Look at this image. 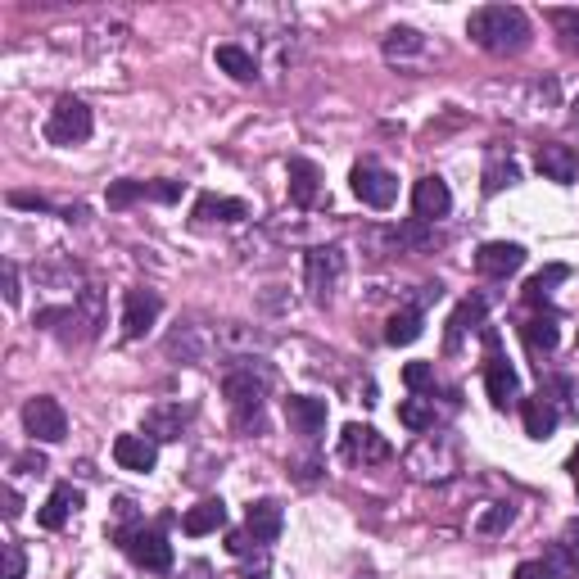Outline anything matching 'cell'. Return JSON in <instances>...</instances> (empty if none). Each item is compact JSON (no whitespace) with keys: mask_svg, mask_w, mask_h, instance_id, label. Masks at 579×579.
I'll return each instance as SVG.
<instances>
[{"mask_svg":"<svg viewBox=\"0 0 579 579\" xmlns=\"http://www.w3.org/2000/svg\"><path fill=\"white\" fill-rule=\"evenodd\" d=\"M548 19L557 23L561 46H566V50H579V10H552Z\"/></svg>","mask_w":579,"mask_h":579,"instance_id":"37","label":"cell"},{"mask_svg":"<svg viewBox=\"0 0 579 579\" xmlns=\"http://www.w3.org/2000/svg\"><path fill=\"white\" fill-rule=\"evenodd\" d=\"M399 421L412 430V435H426V430H435V403L417 394V399L399 403Z\"/></svg>","mask_w":579,"mask_h":579,"instance_id":"29","label":"cell"},{"mask_svg":"<svg viewBox=\"0 0 579 579\" xmlns=\"http://www.w3.org/2000/svg\"><path fill=\"white\" fill-rule=\"evenodd\" d=\"M326 399H308V394H290L285 399V421H290V430L304 439H317L326 430Z\"/></svg>","mask_w":579,"mask_h":579,"instance_id":"13","label":"cell"},{"mask_svg":"<svg viewBox=\"0 0 579 579\" xmlns=\"http://www.w3.org/2000/svg\"><path fill=\"white\" fill-rule=\"evenodd\" d=\"M159 313H163V304H159L154 290H127V299H123V335H127V340H141V335L159 322Z\"/></svg>","mask_w":579,"mask_h":579,"instance_id":"11","label":"cell"},{"mask_svg":"<svg viewBox=\"0 0 579 579\" xmlns=\"http://www.w3.org/2000/svg\"><path fill=\"white\" fill-rule=\"evenodd\" d=\"M195 218L200 222H245L249 204L227 200V195H200V200H195Z\"/></svg>","mask_w":579,"mask_h":579,"instance_id":"22","label":"cell"},{"mask_svg":"<svg viewBox=\"0 0 579 579\" xmlns=\"http://www.w3.org/2000/svg\"><path fill=\"white\" fill-rule=\"evenodd\" d=\"M570 471H575V485H579V453L570 457Z\"/></svg>","mask_w":579,"mask_h":579,"instance_id":"48","label":"cell"},{"mask_svg":"<svg viewBox=\"0 0 579 579\" xmlns=\"http://www.w3.org/2000/svg\"><path fill=\"white\" fill-rule=\"evenodd\" d=\"M28 575V557H23L19 543H5V579H23Z\"/></svg>","mask_w":579,"mask_h":579,"instance_id":"40","label":"cell"},{"mask_svg":"<svg viewBox=\"0 0 579 579\" xmlns=\"http://www.w3.org/2000/svg\"><path fill=\"white\" fill-rule=\"evenodd\" d=\"M190 412L181 408V403H154L150 412H145V435L154 439V444H172V439H181V430H186Z\"/></svg>","mask_w":579,"mask_h":579,"instance_id":"16","label":"cell"},{"mask_svg":"<svg viewBox=\"0 0 579 579\" xmlns=\"http://www.w3.org/2000/svg\"><path fill=\"white\" fill-rule=\"evenodd\" d=\"M358 579H376V575H358Z\"/></svg>","mask_w":579,"mask_h":579,"instance_id":"49","label":"cell"},{"mask_svg":"<svg viewBox=\"0 0 579 579\" xmlns=\"http://www.w3.org/2000/svg\"><path fill=\"white\" fill-rule=\"evenodd\" d=\"M466 37L489 55H521L530 46V19L516 5H485L466 19Z\"/></svg>","mask_w":579,"mask_h":579,"instance_id":"1","label":"cell"},{"mask_svg":"<svg viewBox=\"0 0 579 579\" xmlns=\"http://www.w3.org/2000/svg\"><path fill=\"white\" fill-rule=\"evenodd\" d=\"M168 353H181V362H200L204 358V344L195 335V326H181V331L168 335Z\"/></svg>","mask_w":579,"mask_h":579,"instance_id":"33","label":"cell"},{"mask_svg":"<svg viewBox=\"0 0 579 579\" xmlns=\"http://www.w3.org/2000/svg\"><path fill=\"white\" fill-rule=\"evenodd\" d=\"M521 340L530 344V353H552V349H557V340H561V331H557L552 317H530V322L521 326Z\"/></svg>","mask_w":579,"mask_h":579,"instance_id":"27","label":"cell"},{"mask_svg":"<svg viewBox=\"0 0 579 579\" xmlns=\"http://www.w3.org/2000/svg\"><path fill=\"white\" fill-rule=\"evenodd\" d=\"M213 59H218V68H222V73H231L236 82H254V73H258L254 55H249L245 46H236V41L218 46V50H213Z\"/></svg>","mask_w":579,"mask_h":579,"instance_id":"23","label":"cell"},{"mask_svg":"<svg viewBox=\"0 0 579 579\" xmlns=\"http://www.w3.org/2000/svg\"><path fill=\"white\" fill-rule=\"evenodd\" d=\"M14 466H19V471H28V475H41V471H46V457H41V453H23Z\"/></svg>","mask_w":579,"mask_h":579,"instance_id":"45","label":"cell"},{"mask_svg":"<svg viewBox=\"0 0 579 579\" xmlns=\"http://www.w3.org/2000/svg\"><path fill=\"white\" fill-rule=\"evenodd\" d=\"M340 457L349 466H376V462H390L394 448H390V439L380 435V430L349 421V426H344V435H340Z\"/></svg>","mask_w":579,"mask_h":579,"instance_id":"7","label":"cell"},{"mask_svg":"<svg viewBox=\"0 0 579 579\" xmlns=\"http://www.w3.org/2000/svg\"><path fill=\"white\" fill-rule=\"evenodd\" d=\"M249 548H258L254 539H249L245 530H236V534H227V552L231 557H249Z\"/></svg>","mask_w":579,"mask_h":579,"instance_id":"43","label":"cell"},{"mask_svg":"<svg viewBox=\"0 0 579 579\" xmlns=\"http://www.w3.org/2000/svg\"><path fill=\"white\" fill-rule=\"evenodd\" d=\"M561 281H570V267L566 263L543 267V272H534L530 281H525V299H530V304H543V299L552 295V285H561Z\"/></svg>","mask_w":579,"mask_h":579,"instance_id":"28","label":"cell"},{"mask_svg":"<svg viewBox=\"0 0 579 579\" xmlns=\"http://www.w3.org/2000/svg\"><path fill=\"white\" fill-rule=\"evenodd\" d=\"M485 390H489V403H494L498 412H507L516 403V394H521V380H516V371L507 367V358L498 353V340L494 331H489V367H485Z\"/></svg>","mask_w":579,"mask_h":579,"instance_id":"9","label":"cell"},{"mask_svg":"<svg viewBox=\"0 0 579 579\" xmlns=\"http://www.w3.org/2000/svg\"><path fill=\"white\" fill-rule=\"evenodd\" d=\"M552 566H557V575L561 570H570V575H579V516L575 521H566L561 525V539H557V548H552Z\"/></svg>","mask_w":579,"mask_h":579,"instance_id":"26","label":"cell"},{"mask_svg":"<svg viewBox=\"0 0 579 579\" xmlns=\"http://www.w3.org/2000/svg\"><path fill=\"white\" fill-rule=\"evenodd\" d=\"M552 394H561V403H566V412L579 421V385L570 376H552L548 385H543V399H552Z\"/></svg>","mask_w":579,"mask_h":579,"instance_id":"35","label":"cell"},{"mask_svg":"<svg viewBox=\"0 0 579 579\" xmlns=\"http://www.w3.org/2000/svg\"><path fill=\"white\" fill-rule=\"evenodd\" d=\"M521 181V168H516L512 159H503V154H489V168H485V190L489 195H498L503 186H516Z\"/></svg>","mask_w":579,"mask_h":579,"instance_id":"31","label":"cell"},{"mask_svg":"<svg viewBox=\"0 0 579 579\" xmlns=\"http://www.w3.org/2000/svg\"><path fill=\"white\" fill-rule=\"evenodd\" d=\"M521 421H525V435H530V439H552V435H557L561 412H557V403H552V399L534 394V399L521 403Z\"/></svg>","mask_w":579,"mask_h":579,"instance_id":"19","label":"cell"},{"mask_svg":"<svg viewBox=\"0 0 579 579\" xmlns=\"http://www.w3.org/2000/svg\"><path fill=\"white\" fill-rule=\"evenodd\" d=\"M421 50H426V37L417 28H390V37H385V55L390 59H408L421 55Z\"/></svg>","mask_w":579,"mask_h":579,"instance_id":"30","label":"cell"},{"mask_svg":"<svg viewBox=\"0 0 579 579\" xmlns=\"http://www.w3.org/2000/svg\"><path fill=\"white\" fill-rule=\"evenodd\" d=\"M114 462L132 475H150L159 466V444L150 435H118L114 439Z\"/></svg>","mask_w":579,"mask_h":579,"instance_id":"12","label":"cell"},{"mask_svg":"<svg viewBox=\"0 0 579 579\" xmlns=\"http://www.w3.org/2000/svg\"><path fill=\"white\" fill-rule=\"evenodd\" d=\"M353 195H358L367 209H390L394 200H399V177H394L390 168H380V163L362 159L353 163Z\"/></svg>","mask_w":579,"mask_h":579,"instance_id":"5","label":"cell"},{"mask_svg":"<svg viewBox=\"0 0 579 579\" xmlns=\"http://www.w3.org/2000/svg\"><path fill=\"white\" fill-rule=\"evenodd\" d=\"M227 525V503L222 498H204V503H195L186 512V521H181V530L190 534V539H200V534H213Z\"/></svg>","mask_w":579,"mask_h":579,"instance_id":"20","label":"cell"},{"mask_svg":"<svg viewBox=\"0 0 579 579\" xmlns=\"http://www.w3.org/2000/svg\"><path fill=\"white\" fill-rule=\"evenodd\" d=\"M118 543H123V552L141 570H172V543H168L163 530H145V525H136V530H118Z\"/></svg>","mask_w":579,"mask_h":579,"instance_id":"6","label":"cell"},{"mask_svg":"<svg viewBox=\"0 0 579 579\" xmlns=\"http://www.w3.org/2000/svg\"><path fill=\"white\" fill-rule=\"evenodd\" d=\"M430 222H421V218H412V222H403V227H394V245L399 249H421L430 240Z\"/></svg>","mask_w":579,"mask_h":579,"instance_id":"38","label":"cell"},{"mask_svg":"<svg viewBox=\"0 0 579 579\" xmlns=\"http://www.w3.org/2000/svg\"><path fill=\"white\" fill-rule=\"evenodd\" d=\"M281 525H285L281 503H272V498H258V503H249V512H245V534L258 543V548H267V543L281 539Z\"/></svg>","mask_w":579,"mask_h":579,"instance_id":"15","label":"cell"},{"mask_svg":"<svg viewBox=\"0 0 579 579\" xmlns=\"http://www.w3.org/2000/svg\"><path fill=\"white\" fill-rule=\"evenodd\" d=\"M539 172L548 181H557V186H575V177H579V154L570 150V145H557V141H548V145H539Z\"/></svg>","mask_w":579,"mask_h":579,"instance_id":"17","label":"cell"},{"mask_svg":"<svg viewBox=\"0 0 579 579\" xmlns=\"http://www.w3.org/2000/svg\"><path fill=\"white\" fill-rule=\"evenodd\" d=\"M421 331H426V322H421V308H403V313H394L390 322H385V344H412L421 340Z\"/></svg>","mask_w":579,"mask_h":579,"instance_id":"25","label":"cell"},{"mask_svg":"<svg viewBox=\"0 0 579 579\" xmlns=\"http://www.w3.org/2000/svg\"><path fill=\"white\" fill-rule=\"evenodd\" d=\"M240 579H272V561H267V548L258 552V561H254V566H245V570H240Z\"/></svg>","mask_w":579,"mask_h":579,"instance_id":"44","label":"cell"},{"mask_svg":"<svg viewBox=\"0 0 579 579\" xmlns=\"http://www.w3.org/2000/svg\"><path fill=\"white\" fill-rule=\"evenodd\" d=\"M403 385H408L412 394H426L430 385H435V362H408V367H403Z\"/></svg>","mask_w":579,"mask_h":579,"instance_id":"36","label":"cell"},{"mask_svg":"<svg viewBox=\"0 0 579 579\" xmlns=\"http://www.w3.org/2000/svg\"><path fill=\"white\" fill-rule=\"evenodd\" d=\"M512 521H516L512 503H489L485 512H480V521H475V530H480V534H503Z\"/></svg>","mask_w":579,"mask_h":579,"instance_id":"34","label":"cell"},{"mask_svg":"<svg viewBox=\"0 0 579 579\" xmlns=\"http://www.w3.org/2000/svg\"><path fill=\"white\" fill-rule=\"evenodd\" d=\"M512 579H561L557 575V566H552V561H521V566L512 570Z\"/></svg>","mask_w":579,"mask_h":579,"instance_id":"39","label":"cell"},{"mask_svg":"<svg viewBox=\"0 0 579 579\" xmlns=\"http://www.w3.org/2000/svg\"><path fill=\"white\" fill-rule=\"evenodd\" d=\"M525 267V249L516 245V240H489V245H480V254H475V272L489 276V281H507L512 272H521Z\"/></svg>","mask_w":579,"mask_h":579,"instance_id":"10","label":"cell"},{"mask_svg":"<svg viewBox=\"0 0 579 579\" xmlns=\"http://www.w3.org/2000/svg\"><path fill=\"white\" fill-rule=\"evenodd\" d=\"M412 209H417L421 222L448 218V209H453V190H448V181L444 177H421L417 186H412Z\"/></svg>","mask_w":579,"mask_h":579,"instance_id":"14","label":"cell"},{"mask_svg":"<svg viewBox=\"0 0 579 579\" xmlns=\"http://www.w3.org/2000/svg\"><path fill=\"white\" fill-rule=\"evenodd\" d=\"M267 390H272V367H263V362H245V367H231L222 376V394H227L231 412L245 430H263Z\"/></svg>","mask_w":579,"mask_h":579,"instance_id":"2","label":"cell"},{"mask_svg":"<svg viewBox=\"0 0 579 579\" xmlns=\"http://www.w3.org/2000/svg\"><path fill=\"white\" fill-rule=\"evenodd\" d=\"M290 204H299V209H313L317 195H322V172H317V163L308 159H290Z\"/></svg>","mask_w":579,"mask_h":579,"instance_id":"18","label":"cell"},{"mask_svg":"<svg viewBox=\"0 0 579 579\" xmlns=\"http://www.w3.org/2000/svg\"><path fill=\"white\" fill-rule=\"evenodd\" d=\"M181 190H186V181H150V200L172 204V200H181Z\"/></svg>","mask_w":579,"mask_h":579,"instance_id":"41","label":"cell"},{"mask_svg":"<svg viewBox=\"0 0 579 579\" xmlns=\"http://www.w3.org/2000/svg\"><path fill=\"white\" fill-rule=\"evenodd\" d=\"M0 498H5V516H10V521H14V516H19V512H23V498H19V494H14V489H10V485L0 489Z\"/></svg>","mask_w":579,"mask_h":579,"instance_id":"47","label":"cell"},{"mask_svg":"<svg viewBox=\"0 0 579 579\" xmlns=\"http://www.w3.org/2000/svg\"><path fill=\"white\" fill-rule=\"evenodd\" d=\"M82 507V489H73V485H59L55 494L46 498V507H41V525L46 530H64L68 525V516Z\"/></svg>","mask_w":579,"mask_h":579,"instance_id":"21","label":"cell"},{"mask_svg":"<svg viewBox=\"0 0 579 579\" xmlns=\"http://www.w3.org/2000/svg\"><path fill=\"white\" fill-rule=\"evenodd\" d=\"M304 272H308V290H313V304H331L335 290L344 281V249L326 245V249H308L304 258Z\"/></svg>","mask_w":579,"mask_h":579,"instance_id":"4","label":"cell"},{"mask_svg":"<svg viewBox=\"0 0 579 579\" xmlns=\"http://www.w3.org/2000/svg\"><path fill=\"white\" fill-rule=\"evenodd\" d=\"M91 136V109L77 95H59L46 118V141L50 145H82Z\"/></svg>","mask_w":579,"mask_h":579,"instance_id":"3","label":"cell"},{"mask_svg":"<svg viewBox=\"0 0 579 579\" xmlns=\"http://www.w3.org/2000/svg\"><path fill=\"white\" fill-rule=\"evenodd\" d=\"M480 322H485V299H480V295L462 299V304H457V313H453V322H448V349H457V344H462V335L475 331Z\"/></svg>","mask_w":579,"mask_h":579,"instance_id":"24","label":"cell"},{"mask_svg":"<svg viewBox=\"0 0 579 579\" xmlns=\"http://www.w3.org/2000/svg\"><path fill=\"white\" fill-rule=\"evenodd\" d=\"M10 204H14V209H32V213H46V209H50V204L41 200V195H28V190H14Z\"/></svg>","mask_w":579,"mask_h":579,"instance_id":"42","label":"cell"},{"mask_svg":"<svg viewBox=\"0 0 579 579\" xmlns=\"http://www.w3.org/2000/svg\"><path fill=\"white\" fill-rule=\"evenodd\" d=\"M105 200H109V209H127V204H136V200H150V181H114Z\"/></svg>","mask_w":579,"mask_h":579,"instance_id":"32","label":"cell"},{"mask_svg":"<svg viewBox=\"0 0 579 579\" xmlns=\"http://www.w3.org/2000/svg\"><path fill=\"white\" fill-rule=\"evenodd\" d=\"M23 426H28V435L41 439V444H59V439L68 435V412L59 408V399L37 394V399L23 403Z\"/></svg>","mask_w":579,"mask_h":579,"instance_id":"8","label":"cell"},{"mask_svg":"<svg viewBox=\"0 0 579 579\" xmlns=\"http://www.w3.org/2000/svg\"><path fill=\"white\" fill-rule=\"evenodd\" d=\"M5 299L19 304V272H14V263H5Z\"/></svg>","mask_w":579,"mask_h":579,"instance_id":"46","label":"cell"}]
</instances>
